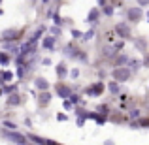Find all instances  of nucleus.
<instances>
[{"instance_id": "17", "label": "nucleus", "mask_w": 149, "mask_h": 145, "mask_svg": "<svg viewBox=\"0 0 149 145\" xmlns=\"http://www.w3.org/2000/svg\"><path fill=\"white\" fill-rule=\"evenodd\" d=\"M57 40H58V38L51 36V34L44 36V38H42V49H45V51H55V49H57Z\"/></svg>"}, {"instance_id": "53", "label": "nucleus", "mask_w": 149, "mask_h": 145, "mask_svg": "<svg viewBox=\"0 0 149 145\" xmlns=\"http://www.w3.org/2000/svg\"><path fill=\"white\" fill-rule=\"evenodd\" d=\"M57 2H58V0H57Z\"/></svg>"}, {"instance_id": "51", "label": "nucleus", "mask_w": 149, "mask_h": 145, "mask_svg": "<svg viewBox=\"0 0 149 145\" xmlns=\"http://www.w3.org/2000/svg\"><path fill=\"white\" fill-rule=\"evenodd\" d=\"M147 17H149V11H147Z\"/></svg>"}, {"instance_id": "1", "label": "nucleus", "mask_w": 149, "mask_h": 145, "mask_svg": "<svg viewBox=\"0 0 149 145\" xmlns=\"http://www.w3.org/2000/svg\"><path fill=\"white\" fill-rule=\"evenodd\" d=\"M25 36V28H6L0 32V44H19Z\"/></svg>"}, {"instance_id": "33", "label": "nucleus", "mask_w": 149, "mask_h": 145, "mask_svg": "<svg viewBox=\"0 0 149 145\" xmlns=\"http://www.w3.org/2000/svg\"><path fill=\"white\" fill-rule=\"evenodd\" d=\"M95 36H96V30H95V28L91 26V28H89L87 32H83V38H81V40H83V42H91V40H93Z\"/></svg>"}, {"instance_id": "8", "label": "nucleus", "mask_w": 149, "mask_h": 145, "mask_svg": "<svg viewBox=\"0 0 149 145\" xmlns=\"http://www.w3.org/2000/svg\"><path fill=\"white\" fill-rule=\"evenodd\" d=\"M74 89L70 87L68 83H64V81H58V83H55V94L58 98H62V100H68L70 96H72Z\"/></svg>"}, {"instance_id": "26", "label": "nucleus", "mask_w": 149, "mask_h": 145, "mask_svg": "<svg viewBox=\"0 0 149 145\" xmlns=\"http://www.w3.org/2000/svg\"><path fill=\"white\" fill-rule=\"evenodd\" d=\"M127 117H128V121H138L140 117H143V115H142V109L140 108H130L128 113H127Z\"/></svg>"}, {"instance_id": "11", "label": "nucleus", "mask_w": 149, "mask_h": 145, "mask_svg": "<svg viewBox=\"0 0 149 145\" xmlns=\"http://www.w3.org/2000/svg\"><path fill=\"white\" fill-rule=\"evenodd\" d=\"M25 102V98H23L21 92H13V94L6 96V100H4V104H6V108H19V105Z\"/></svg>"}, {"instance_id": "12", "label": "nucleus", "mask_w": 149, "mask_h": 145, "mask_svg": "<svg viewBox=\"0 0 149 145\" xmlns=\"http://www.w3.org/2000/svg\"><path fill=\"white\" fill-rule=\"evenodd\" d=\"M51 100H53L51 91H44V92H38V94H36V102H38V108H40V109H45L51 104Z\"/></svg>"}, {"instance_id": "31", "label": "nucleus", "mask_w": 149, "mask_h": 145, "mask_svg": "<svg viewBox=\"0 0 149 145\" xmlns=\"http://www.w3.org/2000/svg\"><path fill=\"white\" fill-rule=\"evenodd\" d=\"M2 126H4V130H17V123H13V121H10V119H4L2 121Z\"/></svg>"}, {"instance_id": "36", "label": "nucleus", "mask_w": 149, "mask_h": 145, "mask_svg": "<svg viewBox=\"0 0 149 145\" xmlns=\"http://www.w3.org/2000/svg\"><path fill=\"white\" fill-rule=\"evenodd\" d=\"M77 62H81V64H89V55L85 53V49L79 53V57H77Z\"/></svg>"}, {"instance_id": "5", "label": "nucleus", "mask_w": 149, "mask_h": 145, "mask_svg": "<svg viewBox=\"0 0 149 145\" xmlns=\"http://www.w3.org/2000/svg\"><path fill=\"white\" fill-rule=\"evenodd\" d=\"M81 49L79 47V44L77 42H66L64 45H62V55H64L66 58H72V60H77V57H79V53H81Z\"/></svg>"}, {"instance_id": "49", "label": "nucleus", "mask_w": 149, "mask_h": 145, "mask_svg": "<svg viewBox=\"0 0 149 145\" xmlns=\"http://www.w3.org/2000/svg\"><path fill=\"white\" fill-rule=\"evenodd\" d=\"M30 4H32V6H34V4H38V0H30Z\"/></svg>"}, {"instance_id": "25", "label": "nucleus", "mask_w": 149, "mask_h": 145, "mask_svg": "<svg viewBox=\"0 0 149 145\" xmlns=\"http://www.w3.org/2000/svg\"><path fill=\"white\" fill-rule=\"evenodd\" d=\"M127 66L130 68V72H132V74H136L140 68H143V64H142V58H130Z\"/></svg>"}, {"instance_id": "47", "label": "nucleus", "mask_w": 149, "mask_h": 145, "mask_svg": "<svg viewBox=\"0 0 149 145\" xmlns=\"http://www.w3.org/2000/svg\"><path fill=\"white\" fill-rule=\"evenodd\" d=\"M49 2H51V0H42V6H47Z\"/></svg>"}, {"instance_id": "7", "label": "nucleus", "mask_w": 149, "mask_h": 145, "mask_svg": "<svg viewBox=\"0 0 149 145\" xmlns=\"http://www.w3.org/2000/svg\"><path fill=\"white\" fill-rule=\"evenodd\" d=\"M125 13H127V21L132 23V25H138V23L143 19V15H146L140 6H128Z\"/></svg>"}, {"instance_id": "39", "label": "nucleus", "mask_w": 149, "mask_h": 145, "mask_svg": "<svg viewBox=\"0 0 149 145\" xmlns=\"http://www.w3.org/2000/svg\"><path fill=\"white\" fill-rule=\"evenodd\" d=\"M40 64H42V66H51V64H53V60H51L49 57H44V58L40 60Z\"/></svg>"}, {"instance_id": "21", "label": "nucleus", "mask_w": 149, "mask_h": 145, "mask_svg": "<svg viewBox=\"0 0 149 145\" xmlns=\"http://www.w3.org/2000/svg\"><path fill=\"white\" fill-rule=\"evenodd\" d=\"M106 87H108V91H109V94H111V96H119L121 94V83H117V81L111 79Z\"/></svg>"}, {"instance_id": "15", "label": "nucleus", "mask_w": 149, "mask_h": 145, "mask_svg": "<svg viewBox=\"0 0 149 145\" xmlns=\"http://www.w3.org/2000/svg\"><path fill=\"white\" fill-rule=\"evenodd\" d=\"M108 121H111L113 124H127V123H130L128 117H127V113H121V111H111L109 117H108Z\"/></svg>"}, {"instance_id": "13", "label": "nucleus", "mask_w": 149, "mask_h": 145, "mask_svg": "<svg viewBox=\"0 0 149 145\" xmlns=\"http://www.w3.org/2000/svg\"><path fill=\"white\" fill-rule=\"evenodd\" d=\"M47 28H49V26H45V25H40V26H38V28L34 30L32 34H30L29 38H26V40H29L30 44H36V45H38V42H40L42 38H44V34L47 32Z\"/></svg>"}, {"instance_id": "38", "label": "nucleus", "mask_w": 149, "mask_h": 145, "mask_svg": "<svg viewBox=\"0 0 149 145\" xmlns=\"http://www.w3.org/2000/svg\"><path fill=\"white\" fill-rule=\"evenodd\" d=\"M62 108H64L66 111H74V105H72L70 100H62Z\"/></svg>"}, {"instance_id": "23", "label": "nucleus", "mask_w": 149, "mask_h": 145, "mask_svg": "<svg viewBox=\"0 0 149 145\" xmlns=\"http://www.w3.org/2000/svg\"><path fill=\"white\" fill-rule=\"evenodd\" d=\"M2 89H4V96H10L13 92H19V83H6L2 85Z\"/></svg>"}, {"instance_id": "19", "label": "nucleus", "mask_w": 149, "mask_h": 145, "mask_svg": "<svg viewBox=\"0 0 149 145\" xmlns=\"http://www.w3.org/2000/svg\"><path fill=\"white\" fill-rule=\"evenodd\" d=\"M128 60H130V57H128L127 53H123V51H121V53H117V57L113 58V68H121V66H127L128 64Z\"/></svg>"}, {"instance_id": "48", "label": "nucleus", "mask_w": 149, "mask_h": 145, "mask_svg": "<svg viewBox=\"0 0 149 145\" xmlns=\"http://www.w3.org/2000/svg\"><path fill=\"white\" fill-rule=\"evenodd\" d=\"M0 96H4V89H2V85H0Z\"/></svg>"}, {"instance_id": "37", "label": "nucleus", "mask_w": 149, "mask_h": 145, "mask_svg": "<svg viewBox=\"0 0 149 145\" xmlns=\"http://www.w3.org/2000/svg\"><path fill=\"white\" fill-rule=\"evenodd\" d=\"M68 76L72 77V79H77V77L81 76V70H79V68H72V70H70V74H68Z\"/></svg>"}, {"instance_id": "2", "label": "nucleus", "mask_w": 149, "mask_h": 145, "mask_svg": "<svg viewBox=\"0 0 149 145\" xmlns=\"http://www.w3.org/2000/svg\"><path fill=\"white\" fill-rule=\"evenodd\" d=\"M113 32L117 38H121L123 42H130L132 40V26L128 21H117L113 25Z\"/></svg>"}, {"instance_id": "30", "label": "nucleus", "mask_w": 149, "mask_h": 145, "mask_svg": "<svg viewBox=\"0 0 149 145\" xmlns=\"http://www.w3.org/2000/svg\"><path fill=\"white\" fill-rule=\"evenodd\" d=\"M26 76H29V72H26V66H25V64H23V66H17V70H15V77L23 81Z\"/></svg>"}, {"instance_id": "22", "label": "nucleus", "mask_w": 149, "mask_h": 145, "mask_svg": "<svg viewBox=\"0 0 149 145\" xmlns=\"http://www.w3.org/2000/svg\"><path fill=\"white\" fill-rule=\"evenodd\" d=\"M2 51L10 53L11 57H17L19 55V44H2Z\"/></svg>"}, {"instance_id": "44", "label": "nucleus", "mask_w": 149, "mask_h": 145, "mask_svg": "<svg viewBox=\"0 0 149 145\" xmlns=\"http://www.w3.org/2000/svg\"><path fill=\"white\" fill-rule=\"evenodd\" d=\"M96 2H98V8H104V6H106V4H109V2H108V0H96Z\"/></svg>"}, {"instance_id": "16", "label": "nucleus", "mask_w": 149, "mask_h": 145, "mask_svg": "<svg viewBox=\"0 0 149 145\" xmlns=\"http://www.w3.org/2000/svg\"><path fill=\"white\" fill-rule=\"evenodd\" d=\"M132 45H134L136 49L140 51V53H149L147 51V45H149V42H147V38H143V36H136V38H132Z\"/></svg>"}, {"instance_id": "45", "label": "nucleus", "mask_w": 149, "mask_h": 145, "mask_svg": "<svg viewBox=\"0 0 149 145\" xmlns=\"http://www.w3.org/2000/svg\"><path fill=\"white\" fill-rule=\"evenodd\" d=\"M98 77H100V81L106 77V72H104V70H98Z\"/></svg>"}, {"instance_id": "14", "label": "nucleus", "mask_w": 149, "mask_h": 145, "mask_svg": "<svg viewBox=\"0 0 149 145\" xmlns=\"http://www.w3.org/2000/svg\"><path fill=\"white\" fill-rule=\"evenodd\" d=\"M55 74H57V79H58V81H64L66 77H68V74H70L68 64H66L64 60L57 62V66H55Z\"/></svg>"}, {"instance_id": "6", "label": "nucleus", "mask_w": 149, "mask_h": 145, "mask_svg": "<svg viewBox=\"0 0 149 145\" xmlns=\"http://www.w3.org/2000/svg\"><path fill=\"white\" fill-rule=\"evenodd\" d=\"M132 76H134V74L130 72V68H128V66L111 68V77H113V81H117V83H127Z\"/></svg>"}, {"instance_id": "43", "label": "nucleus", "mask_w": 149, "mask_h": 145, "mask_svg": "<svg viewBox=\"0 0 149 145\" xmlns=\"http://www.w3.org/2000/svg\"><path fill=\"white\" fill-rule=\"evenodd\" d=\"M138 2V6L140 8H146V6H149V0H136Z\"/></svg>"}, {"instance_id": "40", "label": "nucleus", "mask_w": 149, "mask_h": 145, "mask_svg": "<svg viewBox=\"0 0 149 145\" xmlns=\"http://www.w3.org/2000/svg\"><path fill=\"white\" fill-rule=\"evenodd\" d=\"M142 64H143V68H149V53L143 55V58H142Z\"/></svg>"}, {"instance_id": "20", "label": "nucleus", "mask_w": 149, "mask_h": 145, "mask_svg": "<svg viewBox=\"0 0 149 145\" xmlns=\"http://www.w3.org/2000/svg\"><path fill=\"white\" fill-rule=\"evenodd\" d=\"M13 77H15V72H11V70H0V85L11 83Z\"/></svg>"}, {"instance_id": "9", "label": "nucleus", "mask_w": 149, "mask_h": 145, "mask_svg": "<svg viewBox=\"0 0 149 145\" xmlns=\"http://www.w3.org/2000/svg\"><path fill=\"white\" fill-rule=\"evenodd\" d=\"M26 138H29V142L32 143V145H61L58 142H55V139H49V138H44V136L32 134V132H29Z\"/></svg>"}, {"instance_id": "3", "label": "nucleus", "mask_w": 149, "mask_h": 145, "mask_svg": "<svg viewBox=\"0 0 149 145\" xmlns=\"http://www.w3.org/2000/svg\"><path fill=\"white\" fill-rule=\"evenodd\" d=\"M2 138L11 142L13 145H30L26 134H21L19 130H2Z\"/></svg>"}, {"instance_id": "24", "label": "nucleus", "mask_w": 149, "mask_h": 145, "mask_svg": "<svg viewBox=\"0 0 149 145\" xmlns=\"http://www.w3.org/2000/svg\"><path fill=\"white\" fill-rule=\"evenodd\" d=\"M11 62H13V57H11L10 53H6V51H0V66L6 68V66L11 64Z\"/></svg>"}, {"instance_id": "50", "label": "nucleus", "mask_w": 149, "mask_h": 145, "mask_svg": "<svg viewBox=\"0 0 149 145\" xmlns=\"http://www.w3.org/2000/svg\"><path fill=\"white\" fill-rule=\"evenodd\" d=\"M2 15H4V10H2V8H0V17H2Z\"/></svg>"}, {"instance_id": "42", "label": "nucleus", "mask_w": 149, "mask_h": 145, "mask_svg": "<svg viewBox=\"0 0 149 145\" xmlns=\"http://www.w3.org/2000/svg\"><path fill=\"white\" fill-rule=\"evenodd\" d=\"M85 121H87V119H85V117H77V119H76L77 126H83V124H85Z\"/></svg>"}, {"instance_id": "10", "label": "nucleus", "mask_w": 149, "mask_h": 145, "mask_svg": "<svg viewBox=\"0 0 149 145\" xmlns=\"http://www.w3.org/2000/svg\"><path fill=\"white\" fill-rule=\"evenodd\" d=\"M100 19H102V10L96 6V8H93V10L87 13V17H85V23H89V25L95 28V25H98V23H100Z\"/></svg>"}, {"instance_id": "41", "label": "nucleus", "mask_w": 149, "mask_h": 145, "mask_svg": "<svg viewBox=\"0 0 149 145\" xmlns=\"http://www.w3.org/2000/svg\"><path fill=\"white\" fill-rule=\"evenodd\" d=\"M57 121L64 123V121H68V115H66V113H57Z\"/></svg>"}, {"instance_id": "18", "label": "nucleus", "mask_w": 149, "mask_h": 145, "mask_svg": "<svg viewBox=\"0 0 149 145\" xmlns=\"http://www.w3.org/2000/svg\"><path fill=\"white\" fill-rule=\"evenodd\" d=\"M32 83H34V89H36L38 92H44V91H49V81L45 79V77H42V76H36L32 79Z\"/></svg>"}, {"instance_id": "27", "label": "nucleus", "mask_w": 149, "mask_h": 145, "mask_svg": "<svg viewBox=\"0 0 149 145\" xmlns=\"http://www.w3.org/2000/svg\"><path fill=\"white\" fill-rule=\"evenodd\" d=\"M68 100L72 102L74 108H76V105H83V104H85V102H83V96H81L79 92H72V96H70Z\"/></svg>"}, {"instance_id": "4", "label": "nucleus", "mask_w": 149, "mask_h": 145, "mask_svg": "<svg viewBox=\"0 0 149 145\" xmlns=\"http://www.w3.org/2000/svg\"><path fill=\"white\" fill-rule=\"evenodd\" d=\"M106 83L104 81H95V83H91V85H87V87L83 89V94L85 96H91V98H98V96H102L104 94V91H106Z\"/></svg>"}, {"instance_id": "52", "label": "nucleus", "mask_w": 149, "mask_h": 145, "mask_svg": "<svg viewBox=\"0 0 149 145\" xmlns=\"http://www.w3.org/2000/svg\"><path fill=\"white\" fill-rule=\"evenodd\" d=\"M0 4H2V0H0Z\"/></svg>"}, {"instance_id": "35", "label": "nucleus", "mask_w": 149, "mask_h": 145, "mask_svg": "<svg viewBox=\"0 0 149 145\" xmlns=\"http://www.w3.org/2000/svg\"><path fill=\"white\" fill-rule=\"evenodd\" d=\"M70 34H72L74 42H77V40H81V38H83V32H81V30H77V28H72V30H70Z\"/></svg>"}, {"instance_id": "32", "label": "nucleus", "mask_w": 149, "mask_h": 145, "mask_svg": "<svg viewBox=\"0 0 149 145\" xmlns=\"http://www.w3.org/2000/svg\"><path fill=\"white\" fill-rule=\"evenodd\" d=\"M47 32L51 34V36H55V38H61L62 36V26H49V28H47Z\"/></svg>"}, {"instance_id": "29", "label": "nucleus", "mask_w": 149, "mask_h": 145, "mask_svg": "<svg viewBox=\"0 0 149 145\" xmlns=\"http://www.w3.org/2000/svg\"><path fill=\"white\" fill-rule=\"evenodd\" d=\"M100 10H102V15H106V17H111V15L115 13V6H113L111 2L106 4V6H104V8H100Z\"/></svg>"}, {"instance_id": "28", "label": "nucleus", "mask_w": 149, "mask_h": 145, "mask_svg": "<svg viewBox=\"0 0 149 145\" xmlns=\"http://www.w3.org/2000/svg\"><path fill=\"white\" fill-rule=\"evenodd\" d=\"M95 111L100 113V115H104V117H109V113H111V108H109L108 104H98Z\"/></svg>"}, {"instance_id": "46", "label": "nucleus", "mask_w": 149, "mask_h": 145, "mask_svg": "<svg viewBox=\"0 0 149 145\" xmlns=\"http://www.w3.org/2000/svg\"><path fill=\"white\" fill-rule=\"evenodd\" d=\"M104 145H115V142H113V139H106Z\"/></svg>"}, {"instance_id": "34", "label": "nucleus", "mask_w": 149, "mask_h": 145, "mask_svg": "<svg viewBox=\"0 0 149 145\" xmlns=\"http://www.w3.org/2000/svg\"><path fill=\"white\" fill-rule=\"evenodd\" d=\"M53 25L55 26H62V25H64V19L58 15V11H55V15H53Z\"/></svg>"}]
</instances>
